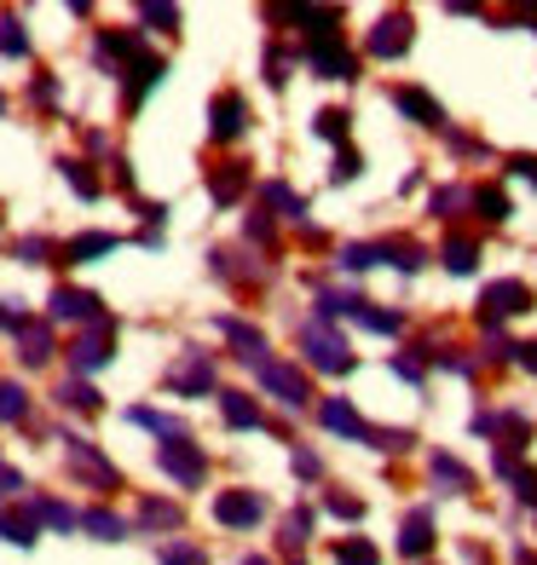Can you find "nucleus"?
I'll return each mask as SVG.
<instances>
[{
    "instance_id": "nucleus-48",
    "label": "nucleus",
    "mask_w": 537,
    "mask_h": 565,
    "mask_svg": "<svg viewBox=\"0 0 537 565\" xmlns=\"http://www.w3.org/2000/svg\"><path fill=\"white\" fill-rule=\"evenodd\" d=\"M515 352H520V364L537 375V341H526V347H515Z\"/></svg>"
},
{
    "instance_id": "nucleus-42",
    "label": "nucleus",
    "mask_w": 537,
    "mask_h": 565,
    "mask_svg": "<svg viewBox=\"0 0 537 565\" xmlns=\"http://www.w3.org/2000/svg\"><path fill=\"white\" fill-rule=\"evenodd\" d=\"M365 173V157H358V150H341L336 157V179H358Z\"/></svg>"
},
{
    "instance_id": "nucleus-24",
    "label": "nucleus",
    "mask_w": 537,
    "mask_h": 565,
    "mask_svg": "<svg viewBox=\"0 0 537 565\" xmlns=\"http://www.w3.org/2000/svg\"><path fill=\"white\" fill-rule=\"evenodd\" d=\"M433 479H440V484H451V497H463L468 484H474V473H468L456 456H433Z\"/></svg>"
},
{
    "instance_id": "nucleus-21",
    "label": "nucleus",
    "mask_w": 537,
    "mask_h": 565,
    "mask_svg": "<svg viewBox=\"0 0 537 565\" xmlns=\"http://www.w3.org/2000/svg\"><path fill=\"white\" fill-rule=\"evenodd\" d=\"M220 416H225V427H261V404H254L249 393H220Z\"/></svg>"
},
{
    "instance_id": "nucleus-2",
    "label": "nucleus",
    "mask_w": 537,
    "mask_h": 565,
    "mask_svg": "<svg viewBox=\"0 0 537 565\" xmlns=\"http://www.w3.org/2000/svg\"><path fill=\"white\" fill-rule=\"evenodd\" d=\"M301 347H306V358H313V370H324V375H347L352 370V352H347V341L329 329V318H313L301 329Z\"/></svg>"
},
{
    "instance_id": "nucleus-6",
    "label": "nucleus",
    "mask_w": 537,
    "mask_h": 565,
    "mask_svg": "<svg viewBox=\"0 0 537 565\" xmlns=\"http://www.w3.org/2000/svg\"><path fill=\"white\" fill-rule=\"evenodd\" d=\"M254 375H261V387L272 398H284L289 409H301L306 398H313V387H306V375L295 364H284V358H266V364H254Z\"/></svg>"
},
{
    "instance_id": "nucleus-27",
    "label": "nucleus",
    "mask_w": 537,
    "mask_h": 565,
    "mask_svg": "<svg viewBox=\"0 0 537 565\" xmlns=\"http://www.w3.org/2000/svg\"><path fill=\"white\" fill-rule=\"evenodd\" d=\"M0 53H7V58H30V35H23L18 18H0Z\"/></svg>"
},
{
    "instance_id": "nucleus-37",
    "label": "nucleus",
    "mask_w": 537,
    "mask_h": 565,
    "mask_svg": "<svg viewBox=\"0 0 537 565\" xmlns=\"http://www.w3.org/2000/svg\"><path fill=\"white\" fill-rule=\"evenodd\" d=\"M162 565H209V554H202L197 543H168L162 548Z\"/></svg>"
},
{
    "instance_id": "nucleus-25",
    "label": "nucleus",
    "mask_w": 537,
    "mask_h": 565,
    "mask_svg": "<svg viewBox=\"0 0 537 565\" xmlns=\"http://www.w3.org/2000/svg\"><path fill=\"white\" fill-rule=\"evenodd\" d=\"M30 508H35V520H41V525H53V531H70V525H75V508L59 502V497H35Z\"/></svg>"
},
{
    "instance_id": "nucleus-22",
    "label": "nucleus",
    "mask_w": 537,
    "mask_h": 565,
    "mask_svg": "<svg viewBox=\"0 0 537 565\" xmlns=\"http://www.w3.org/2000/svg\"><path fill=\"white\" fill-rule=\"evenodd\" d=\"M139 525H145V531H179V508L145 497V502H139Z\"/></svg>"
},
{
    "instance_id": "nucleus-34",
    "label": "nucleus",
    "mask_w": 537,
    "mask_h": 565,
    "mask_svg": "<svg viewBox=\"0 0 537 565\" xmlns=\"http://www.w3.org/2000/svg\"><path fill=\"white\" fill-rule=\"evenodd\" d=\"M306 536H313V513H306V508L284 513V548H301Z\"/></svg>"
},
{
    "instance_id": "nucleus-41",
    "label": "nucleus",
    "mask_w": 537,
    "mask_h": 565,
    "mask_svg": "<svg viewBox=\"0 0 537 565\" xmlns=\"http://www.w3.org/2000/svg\"><path fill=\"white\" fill-rule=\"evenodd\" d=\"M329 513H336V520H365V502L358 497H329Z\"/></svg>"
},
{
    "instance_id": "nucleus-50",
    "label": "nucleus",
    "mask_w": 537,
    "mask_h": 565,
    "mask_svg": "<svg viewBox=\"0 0 537 565\" xmlns=\"http://www.w3.org/2000/svg\"><path fill=\"white\" fill-rule=\"evenodd\" d=\"M0 323H7V329H12V323H18V318H12V312H7V306H0Z\"/></svg>"
},
{
    "instance_id": "nucleus-36",
    "label": "nucleus",
    "mask_w": 537,
    "mask_h": 565,
    "mask_svg": "<svg viewBox=\"0 0 537 565\" xmlns=\"http://www.w3.org/2000/svg\"><path fill=\"white\" fill-rule=\"evenodd\" d=\"M59 168H64V179H70V185H75V196H87V202L98 196V179L87 173V162H59Z\"/></svg>"
},
{
    "instance_id": "nucleus-35",
    "label": "nucleus",
    "mask_w": 537,
    "mask_h": 565,
    "mask_svg": "<svg viewBox=\"0 0 537 565\" xmlns=\"http://www.w3.org/2000/svg\"><path fill=\"white\" fill-rule=\"evenodd\" d=\"M336 559H341V565H381V554L365 543V536H352V543H341V548H336Z\"/></svg>"
},
{
    "instance_id": "nucleus-28",
    "label": "nucleus",
    "mask_w": 537,
    "mask_h": 565,
    "mask_svg": "<svg viewBox=\"0 0 537 565\" xmlns=\"http://www.w3.org/2000/svg\"><path fill=\"white\" fill-rule=\"evenodd\" d=\"M23 409H30V393L18 381H0V422H23Z\"/></svg>"
},
{
    "instance_id": "nucleus-9",
    "label": "nucleus",
    "mask_w": 537,
    "mask_h": 565,
    "mask_svg": "<svg viewBox=\"0 0 537 565\" xmlns=\"http://www.w3.org/2000/svg\"><path fill=\"white\" fill-rule=\"evenodd\" d=\"M110 335H116V323H110V318H105V323H93L87 335L70 347V364L82 370V375H87V370H105V364H110Z\"/></svg>"
},
{
    "instance_id": "nucleus-45",
    "label": "nucleus",
    "mask_w": 537,
    "mask_h": 565,
    "mask_svg": "<svg viewBox=\"0 0 537 565\" xmlns=\"http://www.w3.org/2000/svg\"><path fill=\"white\" fill-rule=\"evenodd\" d=\"M295 473L301 479H318V456L313 450H295Z\"/></svg>"
},
{
    "instance_id": "nucleus-30",
    "label": "nucleus",
    "mask_w": 537,
    "mask_h": 565,
    "mask_svg": "<svg viewBox=\"0 0 537 565\" xmlns=\"http://www.w3.org/2000/svg\"><path fill=\"white\" fill-rule=\"evenodd\" d=\"M127 422H139V427H150V433H162V439H186V427H179L173 416H162V409H134Z\"/></svg>"
},
{
    "instance_id": "nucleus-33",
    "label": "nucleus",
    "mask_w": 537,
    "mask_h": 565,
    "mask_svg": "<svg viewBox=\"0 0 537 565\" xmlns=\"http://www.w3.org/2000/svg\"><path fill=\"white\" fill-rule=\"evenodd\" d=\"M261 196H266V202H272V209H284V214H289V220H306V202H301V196H295V191H289V185H277V179H272V185H266V191H261Z\"/></svg>"
},
{
    "instance_id": "nucleus-29",
    "label": "nucleus",
    "mask_w": 537,
    "mask_h": 565,
    "mask_svg": "<svg viewBox=\"0 0 537 565\" xmlns=\"http://www.w3.org/2000/svg\"><path fill=\"white\" fill-rule=\"evenodd\" d=\"M474 209H480V220L503 225V220H508V196H503V191H492V185H480V191H474Z\"/></svg>"
},
{
    "instance_id": "nucleus-44",
    "label": "nucleus",
    "mask_w": 537,
    "mask_h": 565,
    "mask_svg": "<svg viewBox=\"0 0 537 565\" xmlns=\"http://www.w3.org/2000/svg\"><path fill=\"white\" fill-rule=\"evenodd\" d=\"M12 491H23V473H18V468H7V461H0V497H12Z\"/></svg>"
},
{
    "instance_id": "nucleus-13",
    "label": "nucleus",
    "mask_w": 537,
    "mask_h": 565,
    "mask_svg": "<svg viewBox=\"0 0 537 565\" xmlns=\"http://www.w3.org/2000/svg\"><path fill=\"white\" fill-rule=\"evenodd\" d=\"M243 127H249V105H243L238 93H220L214 110H209V134H214V139H238Z\"/></svg>"
},
{
    "instance_id": "nucleus-3",
    "label": "nucleus",
    "mask_w": 537,
    "mask_h": 565,
    "mask_svg": "<svg viewBox=\"0 0 537 565\" xmlns=\"http://www.w3.org/2000/svg\"><path fill=\"white\" fill-rule=\"evenodd\" d=\"M157 468H162L173 484H186V491H197L202 473H209V456H202V445H191V439H162V450H157Z\"/></svg>"
},
{
    "instance_id": "nucleus-1",
    "label": "nucleus",
    "mask_w": 537,
    "mask_h": 565,
    "mask_svg": "<svg viewBox=\"0 0 537 565\" xmlns=\"http://www.w3.org/2000/svg\"><path fill=\"white\" fill-rule=\"evenodd\" d=\"M306 64H313L318 75H329V82H352L358 75V58L336 35V12H318V30H313V41H306Z\"/></svg>"
},
{
    "instance_id": "nucleus-7",
    "label": "nucleus",
    "mask_w": 537,
    "mask_h": 565,
    "mask_svg": "<svg viewBox=\"0 0 537 565\" xmlns=\"http://www.w3.org/2000/svg\"><path fill=\"white\" fill-rule=\"evenodd\" d=\"M64 456H70V473H75V479H87L93 491H116V484H122V473H116L87 439H64Z\"/></svg>"
},
{
    "instance_id": "nucleus-40",
    "label": "nucleus",
    "mask_w": 537,
    "mask_h": 565,
    "mask_svg": "<svg viewBox=\"0 0 537 565\" xmlns=\"http://www.w3.org/2000/svg\"><path fill=\"white\" fill-rule=\"evenodd\" d=\"M139 18H145V23H157V30H173V23H179V12H173V7H162V0L139 7Z\"/></svg>"
},
{
    "instance_id": "nucleus-15",
    "label": "nucleus",
    "mask_w": 537,
    "mask_h": 565,
    "mask_svg": "<svg viewBox=\"0 0 537 565\" xmlns=\"http://www.w3.org/2000/svg\"><path fill=\"white\" fill-rule=\"evenodd\" d=\"M428 548H433V513H428V508H417L411 520L399 525V554H404V559H422Z\"/></svg>"
},
{
    "instance_id": "nucleus-18",
    "label": "nucleus",
    "mask_w": 537,
    "mask_h": 565,
    "mask_svg": "<svg viewBox=\"0 0 537 565\" xmlns=\"http://www.w3.org/2000/svg\"><path fill=\"white\" fill-rule=\"evenodd\" d=\"M116 243L122 237H110V231H87V237H70L64 243V260L70 266H87V260H98V254H116Z\"/></svg>"
},
{
    "instance_id": "nucleus-47",
    "label": "nucleus",
    "mask_w": 537,
    "mask_h": 565,
    "mask_svg": "<svg viewBox=\"0 0 537 565\" xmlns=\"http://www.w3.org/2000/svg\"><path fill=\"white\" fill-rule=\"evenodd\" d=\"M393 375H404V381H422V364H417V358H393Z\"/></svg>"
},
{
    "instance_id": "nucleus-8",
    "label": "nucleus",
    "mask_w": 537,
    "mask_h": 565,
    "mask_svg": "<svg viewBox=\"0 0 537 565\" xmlns=\"http://www.w3.org/2000/svg\"><path fill=\"white\" fill-rule=\"evenodd\" d=\"M261 513H266V497H261V491H220V497H214V520L232 525V531L261 525Z\"/></svg>"
},
{
    "instance_id": "nucleus-4",
    "label": "nucleus",
    "mask_w": 537,
    "mask_h": 565,
    "mask_svg": "<svg viewBox=\"0 0 537 565\" xmlns=\"http://www.w3.org/2000/svg\"><path fill=\"white\" fill-rule=\"evenodd\" d=\"M526 306H531V289H526L520 277H503V282H492V289L480 295V323L497 329L503 318H520Z\"/></svg>"
},
{
    "instance_id": "nucleus-23",
    "label": "nucleus",
    "mask_w": 537,
    "mask_h": 565,
    "mask_svg": "<svg viewBox=\"0 0 537 565\" xmlns=\"http://www.w3.org/2000/svg\"><path fill=\"white\" fill-rule=\"evenodd\" d=\"M82 525L98 536V543H122V536H127V525L116 520L110 508H87V513H82Z\"/></svg>"
},
{
    "instance_id": "nucleus-20",
    "label": "nucleus",
    "mask_w": 537,
    "mask_h": 565,
    "mask_svg": "<svg viewBox=\"0 0 537 565\" xmlns=\"http://www.w3.org/2000/svg\"><path fill=\"white\" fill-rule=\"evenodd\" d=\"M35 508H7L0 513V536H7V543H18V548H30L35 543Z\"/></svg>"
},
{
    "instance_id": "nucleus-16",
    "label": "nucleus",
    "mask_w": 537,
    "mask_h": 565,
    "mask_svg": "<svg viewBox=\"0 0 537 565\" xmlns=\"http://www.w3.org/2000/svg\"><path fill=\"white\" fill-rule=\"evenodd\" d=\"M393 110H404V116L422 121V127H445V110L433 105L422 87H393Z\"/></svg>"
},
{
    "instance_id": "nucleus-19",
    "label": "nucleus",
    "mask_w": 537,
    "mask_h": 565,
    "mask_svg": "<svg viewBox=\"0 0 537 565\" xmlns=\"http://www.w3.org/2000/svg\"><path fill=\"white\" fill-rule=\"evenodd\" d=\"M243 185H249V162H225V168L209 179V196L220 202V209H232V202L243 196Z\"/></svg>"
},
{
    "instance_id": "nucleus-46",
    "label": "nucleus",
    "mask_w": 537,
    "mask_h": 565,
    "mask_svg": "<svg viewBox=\"0 0 537 565\" xmlns=\"http://www.w3.org/2000/svg\"><path fill=\"white\" fill-rule=\"evenodd\" d=\"M249 237H254V243H272V220L254 214V220H249Z\"/></svg>"
},
{
    "instance_id": "nucleus-14",
    "label": "nucleus",
    "mask_w": 537,
    "mask_h": 565,
    "mask_svg": "<svg viewBox=\"0 0 537 565\" xmlns=\"http://www.w3.org/2000/svg\"><path fill=\"white\" fill-rule=\"evenodd\" d=\"M324 427L329 433H341V439H370V427H365V416H358V409L347 404V398H324Z\"/></svg>"
},
{
    "instance_id": "nucleus-10",
    "label": "nucleus",
    "mask_w": 537,
    "mask_h": 565,
    "mask_svg": "<svg viewBox=\"0 0 537 565\" xmlns=\"http://www.w3.org/2000/svg\"><path fill=\"white\" fill-rule=\"evenodd\" d=\"M399 53H411V18L388 12V18L370 30V58H399Z\"/></svg>"
},
{
    "instance_id": "nucleus-5",
    "label": "nucleus",
    "mask_w": 537,
    "mask_h": 565,
    "mask_svg": "<svg viewBox=\"0 0 537 565\" xmlns=\"http://www.w3.org/2000/svg\"><path fill=\"white\" fill-rule=\"evenodd\" d=\"M168 393H179V398L214 393V358L209 352H179V364L168 370Z\"/></svg>"
},
{
    "instance_id": "nucleus-51",
    "label": "nucleus",
    "mask_w": 537,
    "mask_h": 565,
    "mask_svg": "<svg viewBox=\"0 0 537 565\" xmlns=\"http://www.w3.org/2000/svg\"><path fill=\"white\" fill-rule=\"evenodd\" d=\"M243 565H272V559H261V554H249V559H243Z\"/></svg>"
},
{
    "instance_id": "nucleus-11",
    "label": "nucleus",
    "mask_w": 537,
    "mask_h": 565,
    "mask_svg": "<svg viewBox=\"0 0 537 565\" xmlns=\"http://www.w3.org/2000/svg\"><path fill=\"white\" fill-rule=\"evenodd\" d=\"M53 318L59 323H105V312H98V295H87V289H53Z\"/></svg>"
},
{
    "instance_id": "nucleus-43",
    "label": "nucleus",
    "mask_w": 537,
    "mask_h": 565,
    "mask_svg": "<svg viewBox=\"0 0 537 565\" xmlns=\"http://www.w3.org/2000/svg\"><path fill=\"white\" fill-rule=\"evenodd\" d=\"M508 479H515V491H520V502H537V473H531V468H515V473H508Z\"/></svg>"
},
{
    "instance_id": "nucleus-26",
    "label": "nucleus",
    "mask_w": 537,
    "mask_h": 565,
    "mask_svg": "<svg viewBox=\"0 0 537 565\" xmlns=\"http://www.w3.org/2000/svg\"><path fill=\"white\" fill-rule=\"evenodd\" d=\"M440 260H445L456 277H468V271H474V260H480V248H474V237H451Z\"/></svg>"
},
{
    "instance_id": "nucleus-12",
    "label": "nucleus",
    "mask_w": 537,
    "mask_h": 565,
    "mask_svg": "<svg viewBox=\"0 0 537 565\" xmlns=\"http://www.w3.org/2000/svg\"><path fill=\"white\" fill-rule=\"evenodd\" d=\"M12 335H18V358H23L30 370H41L46 358H53V329H46V323L18 318V323H12Z\"/></svg>"
},
{
    "instance_id": "nucleus-17",
    "label": "nucleus",
    "mask_w": 537,
    "mask_h": 565,
    "mask_svg": "<svg viewBox=\"0 0 537 565\" xmlns=\"http://www.w3.org/2000/svg\"><path fill=\"white\" fill-rule=\"evenodd\" d=\"M220 335L232 341L249 364H266V335H261V329H249V323H238V318H220Z\"/></svg>"
},
{
    "instance_id": "nucleus-38",
    "label": "nucleus",
    "mask_w": 537,
    "mask_h": 565,
    "mask_svg": "<svg viewBox=\"0 0 537 565\" xmlns=\"http://www.w3.org/2000/svg\"><path fill=\"white\" fill-rule=\"evenodd\" d=\"M347 121H352L347 110H318V134H324V139H336V145H341V139H347Z\"/></svg>"
},
{
    "instance_id": "nucleus-39",
    "label": "nucleus",
    "mask_w": 537,
    "mask_h": 565,
    "mask_svg": "<svg viewBox=\"0 0 537 565\" xmlns=\"http://www.w3.org/2000/svg\"><path fill=\"white\" fill-rule=\"evenodd\" d=\"M46 254H53V243H46V237H23L18 243V260H30V266H46Z\"/></svg>"
},
{
    "instance_id": "nucleus-52",
    "label": "nucleus",
    "mask_w": 537,
    "mask_h": 565,
    "mask_svg": "<svg viewBox=\"0 0 537 565\" xmlns=\"http://www.w3.org/2000/svg\"><path fill=\"white\" fill-rule=\"evenodd\" d=\"M0 110H7V98H0Z\"/></svg>"
},
{
    "instance_id": "nucleus-49",
    "label": "nucleus",
    "mask_w": 537,
    "mask_h": 565,
    "mask_svg": "<svg viewBox=\"0 0 537 565\" xmlns=\"http://www.w3.org/2000/svg\"><path fill=\"white\" fill-rule=\"evenodd\" d=\"M515 173H526L531 185H537V157H515Z\"/></svg>"
},
{
    "instance_id": "nucleus-31",
    "label": "nucleus",
    "mask_w": 537,
    "mask_h": 565,
    "mask_svg": "<svg viewBox=\"0 0 537 565\" xmlns=\"http://www.w3.org/2000/svg\"><path fill=\"white\" fill-rule=\"evenodd\" d=\"M59 404H70V409H82V416H93V409H98V393L87 387V381H64V387H59Z\"/></svg>"
},
{
    "instance_id": "nucleus-32",
    "label": "nucleus",
    "mask_w": 537,
    "mask_h": 565,
    "mask_svg": "<svg viewBox=\"0 0 537 565\" xmlns=\"http://www.w3.org/2000/svg\"><path fill=\"white\" fill-rule=\"evenodd\" d=\"M474 202V191H463V185H451V191H433V214L440 220H456Z\"/></svg>"
}]
</instances>
